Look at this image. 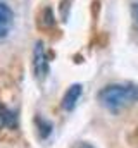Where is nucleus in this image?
I'll return each instance as SVG.
<instances>
[{
  "label": "nucleus",
  "mask_w": 138,
  "mask_h": 148,
  "mask_svg": "<svg viewBox=\"0 0 138 148\" xmlns=\"http://www.w3.org/2000/svg\"><path fill=\"white\" fill-rule=\"evenodd\" d=\"M99 102L107 110L117 112L138 102V86L130 84V83H126V84H123V83L107 84L99 91Z\"/></svg>",
  "instance_id": "obj_1"
},
{
  "label": "nucleus",
  "mask_w": 138,
  "mask_h": 148,
  "mask_svg": "<svg viewBox=\"0 0 138 148\" xmlns=\"http://www.w3.org/2000/svg\"><path fill=\"white\" fill-rule=\"evenodd\" d=\"M33 71L38 79H45L48 74V55L43 41H38L33 50Z\"/></svg>",
  "instance_id": "obj_2"
},
{
  "label": "nucleus",
  "mask_w": 138,
  "mask_h": 148,
  "mask_svg": "<svg viewBox=\"0 0 138 148\" xmlns=\"http://www.w3.org/2000/svg\"><path fill=\"white\" fill-rule=\"evenodd\" d=\"M81 93H83V86L81 84H72L69 86L68 91L64 93V98H62V109L64 110H72L76 107V103L79 102L81 98Z\"/></svg>",
  "instance_id": "obj_3"
},
{
  "label": "nucleus",
  "mask_w": 138,
  "mask_h": 148,
  "mask_svg": "<svg viewBox=\"0 0 138 148\" xmlns=\"http://www.w3.org/2000/svg\"><path fill=\"white\" fill-rule=\"evenodd\" d=\"M12 10L7 3L0 2V38H5L9 35L10 28H12Z\"/></svg>",
  "instance_id": "obj_4"
},
{
  "label": "nucleus",
  "mask_w": 138,
  "mask_h": 148,
  "mask_svg": "<svg viewBox=\"0 0 138 148\" xmlns=\"http://www.w3.org/2000/svg\"><path fill=\"white\" fill-rule=\"evenodd\" d=\"M17 127V115L16 112L0 103V129H14Z\"/></svg>",
  "instance_id": "obj_5"
},
{
  "label": "nucleus",
  "mask_w": 138,
  "mask_h": 148,
  "mask_svg": "<svg viewBox=\"0 0 138 148\" xmlns=\"http://www.w3.org/2000/svg\"><path fill=\"white\" fill-rule=\"evenodd\" d=\"M34 124H36V127H38V134L41 136V138H47L50 133H52V124L45 119V117H36L34 119Z\"/></svg>",
  "instance_id": "obj_6"
},
{
  "label": "nucleus",
  "mask_w": 138,
  "mask_h": 148,
  "mask_svg": "<svg viewBox=\"0 0 138 148\" xmlns=\"http://www.w3.org/2000/svg\"><path fill=\"white\" fill-rule=\"evenodd\" d=\"M131 19H133L135 31L138 33V2H135V3L131 5Z\"/></svg>",
  "instance_id": "obj_7"
},
{
  "label": "nucleus",
  "mask_w": 138,
  "mask_h": 148,
  "mask_svg": "<svg viewBox=\"0 0 138 148\" xmlns=\"http://www.w3.org/2000/svg\"><path fill=\"white\" fill-rule=\"evenodd\" d=\"M76 148H93L92 145H88V143H81V145H78Z\"/></svg>",
  "instance_id": "obj_8"
}]
</instances>
